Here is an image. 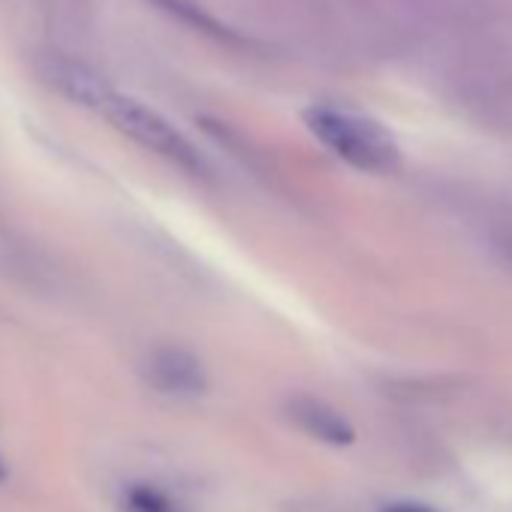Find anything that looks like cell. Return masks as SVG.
<instances>
[{
  "label": "cell",
  "mask_w": 512,
  "mask_h": 512,
  "mask_svg": "<svg viewBox=\"0 0 512 512\" xmlns=\"http://www.w3.org/2000/svg\"><path fill=\"white\" fill-rule=\"evenodd\" d=\"M308 130L347 166L359 172H392L401 163V148L395 136L374 118L341 109V106H311L305 112Z\"/></svg>",
  "instance_id": "obj_1"
},
{
  "label": "cell",
  "mask_w": 512,
  "mask_h": 512,
  "mask_svg": "<svg viewBox=\"0 0 512 512\" xmlns=\"http://www.w3.org/2000/svg\"><path fill=\"white\" fill-rule=\"evenodd\" d=\"M94 109L115 127L121 130L127 139L139 142L142 148L154 151L157 157L175 163L178 169L190 172V175H208V163L202 157V151L172 124L166 121L157 109L133 100V97H124L118 91H112L106 85V91L97 97Z\"/></svg>",
  "instance_id": "obj_2"
},
{
  "label": "cell",
  "mask_w": 512,
  "mask_h": 512,
  "mask_svg": "<svg viewBox=\"0 0 512 512\" xmlns=\"http://www.w3.org/2000/svg\"><path fill=\"white\" fill-rule=\"evenodd\" d=\"M145 380L151 389L172 398H196L208 392V371L202 359L175 344H163L148 353Z\"/></svg>",
  "instance_id": "obj_3"
},
{
  "label": "cell",
  "mask_w": 512,
  "mask_h": 512,
  "mask_svg": "<svg viewBox=\"0 0 512 512\" xmlns=\"http://www.w3.org/2000/svg\"><path fill=\"white\" fill-rule=\"evenodd\" d=\"M287 413L290 419L305 431L311 434L314 440L320 443H329V446H353L356 443V428L353 422L335 410L332 404H326L323 398H314V395H293L287 401Z\"/></svg>",
  "instance_id": "obj_4"
},
{
  "label": "cell",
  "mask_w": 512,
  "mask_h": 512,
  "mask_svg": "<svg viewBox=\"0 0 512 512\" xmlns=\"http://www.w3.org/2000/svg\"><path fill=\"white\" fill-rule=\"evenodd\" d=\"M121 512H184L172 494L151 482H133L121 491Z\"/></svg>",
  "instance_id": "obj_5"
},
{
  "label": "cell",
  "mask_w": 512,
  "mask_h": 512,
  "mask_svg": "<svg viewBox=\"0 0 512 512\" xmlns=\"http://www.w3.org/2000/svg\"><path fill=\"white\" fill-rule=\"evenodd\" d=\"M160 7H166L172 16H181V19H187L190 25H196L199 31H208V34H217V37H226V28L223 25H217L211 16H205L199 7H193L190 0H157Z\"/></svg>",
  "instance_id": "obj_6"
},
{
  "label": "cell",
  "mask_w": 512,
  "mask_h": 512,
  "mask_svg": "<svg viewBox=\"0 0 512 512\" xmlns=\"http://www.w3.org/2000/svg\"><path fill=\"white\" fill-rule=\"evenodd\" d=\"M383 512H437V509L422 506V503H392V506H386Z\"/></svg>",
  "instance_id": "obj_7"
},
{
  "label": "cell",
  "mask_w": 512,
  "mask_h": 512,
  "mask_svg": "<svg viewBox=\"0 0 512 512\" xmlns=\"http://www.w3.org/2000/svg\"><path fill=\"white\" fill-rule=\"evenodd\" d=\"M497 250L506 256V260L512 263V229H506V232H500L497 235Z\"/></svg>",
  "instance_id": "obj_8"
},
{
  "label": "cell",
  "mask_w": 512,
  "mask_h": 512,
  "mask_svg": "<svg viewBox=\"0 0 512 512\" xmlns=\"http://www.w3.org/2000/svg\"><path fill=\"white\" fill-rule=\"evenodd\" d=\"M7 476V470H4V461H0V479H4Z\"/></svg>",
  "instance_id": "obj_9"
}]
</instances>
